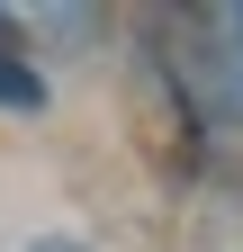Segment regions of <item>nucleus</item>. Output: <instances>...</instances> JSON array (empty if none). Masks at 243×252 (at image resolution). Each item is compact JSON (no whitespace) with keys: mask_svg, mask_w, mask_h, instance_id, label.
I'll use <instances>...</instances> for the list:
<instances>
[{"mask_svg":"<svg viewBox=\"0 0 243 252\" xmlns=\"http://www.w3.org/2000/svg\"><path fill=\"white\" fill-rule=\"evenodd\" d=\"M0 108H18V117L45 108V72L18 54V18H0Z\"/></svg>","mask_w":243,"mask_h":252,"instance_id":"nucleus-1","label":"nucleus"},{"mask_svg":"<svg viewBox=\"0 0 243 252\" xmlns=\"http://www.w3.org/2000/svg\"><path fill=\"white\" fill-rule=\"evenodd\" d=\"M36 252H81V243H63V234H54V243H36Z\"/></svg>","mask_w":243,"mask_h":252,"instance_id":"nucleus-2","label":"nucleus"}]
</instances>
